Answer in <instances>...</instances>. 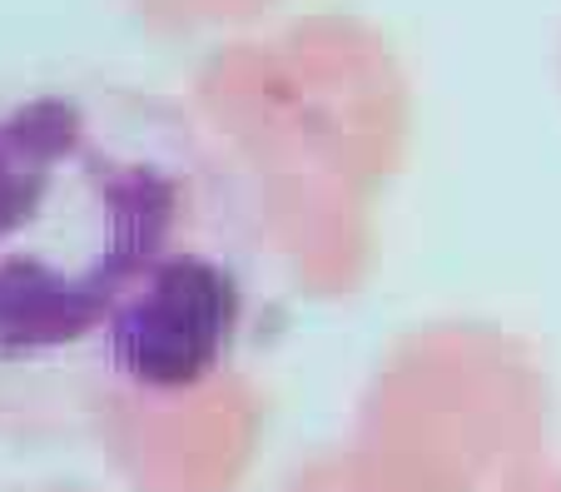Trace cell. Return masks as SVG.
<instances>
[{
	"label": "cell",
	"instance_id": "6da1fadb",
	"mask_svg": "<svg viewBox=\"0 0 561 492\" xmlns=\"http://www.w3.org/2000/svg\"><path fill=\"white\" fill-rule=\"evenodd\" d=\"M268 289L239 164L174 95L85 65L0 80V443H90L219 384Z\"/></svg>",
	"mask_w": 561,
	"mask_h": 492
}]
</instances>
